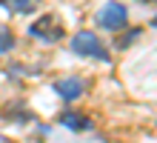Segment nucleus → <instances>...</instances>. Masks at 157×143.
Here are the masks:
<instances>
[{"label":"nucleus","mask_w":157,"mask_h":143,"mask_svg":"<svg viewBox=\"0 0 157 143\" xmlns=\"http://www.w3.org/2000/svg\"><path fill=\"white\" fill-rule=\"evenodd\" d=\"M71 52L75 54H83V57H94V60H109V49L103 43H100V37L97 34H91V32H77L75 37H71Z\"/></svg>","instance_id":"obj_1"},{"label":"nucleus","mask_w":157,"mask_h":143,"mask_svg":"<svg viewBox=\"0 0 157 143\" xmlns=\"http://www.w3.org/2000/svg\"><path fill=\"white\" fill-rule=\"evenodd\" d=\"M126 23H128V9H126L123 3H117V0L106 3V6L97 12V26L106 29V32H120Z\"/></svg>","instance_id":"obj_2"},{"label":"nucleus","mask_w":157,"mask_h":143,"mask_svg":"<svg viewBox=\"0 0 157 143\" xmlns=\"http://www.w3.org/2000/svg\"><path fill=\"white\" fill-rule=\"evenodd\" d=\"M29 34H34L37 40H49V43H54V40H60V37H63V29H60L57 20H54V14H46L43 20H37V23L29 29Z\"/></svg>","instance_id":"obj_3"},{"label":"nucleus","mask_w":157,"mask_h":143,"mask_svg":"<svg viewBox=\"0 0 157 143\" xmlns=\"http://www.w3.org/2000/svg\"><path fill=\"white\" fill-rule=\"evenodd\" d=\"M54 92H57L63 100H69V103H71V100H77L80 94L86 92V83H83L80 77H63V80L54 83Z\"/></svg>","instance_id":"obj_4"},{"label":"nucleus","mask_w":157,"mask_h":143,"mask_svg":"<svg viewBox=\"0 0 157 143\" xmlns=\"http://www.w3.org/2000/svg\"><path fill=\"white\" fill-rule=\"evenodd\" d=\"M60 126H66L71 132H89L91 129V117L83 112H63L60 114Z\"/></svg>","instance_id":"obj_5"},{"label":"nucleus","mask_w":157,"mask_h":143,"mask_svg":"<svg viewBox=\"0 0 157 143\" xmlns=\"http://www.w3.org/2000/svg\"><path fill=\"white\" fill-rule=\"evenodd\" d=\"M37 6L40 0H0V9H6L12 14H32Z\"/></svg>","instance_id":"obj_6"},{"label":"nucleus","mask_w":157,"mask_h":143,"mask_svg":"<svg viewBox=\"0 0 157 143\" xmlns=\"http://www.w3.org/2000/svg\"><path fill=\"white\" fill-rule=\"evenodd\" d=\"M140 34H143L140 29H128V32H126V34H123V37L117 40V49H128V46H132V43H134V40H137Z\"/></svg>","instance_id":"obj_7"},{"label":"nucleus","mask_w":157,"mask_h":143,"mask_svg":"<svg viewBox=\"0 0 157 143\" xmlns=\"http://www.w3.org/2000/svg\"><path fill=\"white\" fill-rule=\"evenodd\" d=\"M9 49H14V37L9 29H0V52H9Z\"/></svg>","instance_id":"obj_8"},{"label":"nucleus","mask_w":157,"mask_h":143,"mask_svg":"<svg viewBox=\"0 0 157 143\" xmlns=\"http://www.w3.org/2000/svg\"><path fill=\"white\" fill-rule=\"evenodd\" d=\"M151 26H154V29H157V17H154V20H151Z\"/></svg>","instance_id":"obj_9"}]
</instances>
